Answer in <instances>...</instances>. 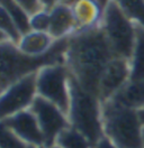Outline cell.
<instances>
[{"label":"cell","instance_id":"obj_1","mask_svg":"<svg viewBox=\"0 0 144 148\" xmlns=\"http://www.w3.org/2000/svg\"><path fill=\"white\" fill-rule=\"evenodd\" d=\"M114 57L115 55L100 25L78 29L68 37L64 63L72 79L81 88L97 97L100 77Z\"/></svg>","mask_w":144,"mask_h":148},{"label":"cell","instance_id":"obj_2","mask_svg":"<svg viewBox=\"0 0 144 148\" xmlns=\"http://www.w3.org/2000/svg\"><path fill=\"white\" fill-rule=\"evenodd\" d=\"M68 38L56 40L53 48L44 56L30 57L18 49L16 43L7 40L0 44V92L20 77L37 72L42 66L64 63Z\"/></svg>","mask_w":144,"mask_h":148},{"label":"cell","instance_id":"obj_3","mask_svg":"<svg viewBox=\"0 0 144 148\" xmlns=\"http://www.w3.org/2000/svg\"><path fill=\"white\" fill-rule=\"evenodd\" d=\"M104 136L118 148H144L143 125L138 110L114 99L101 102Z\"/></svg>","mask_w":144,"mask_h":148},{"label":"cell","instance_id":"obj_4","mask_svg":"<svg viewBox=\"0 0 144 148\" xmlns=\"http://www.w3.org/2000/svg\"><path fill=\"white\" fill-rule=\"evenodd\" d=\"M71 128L82 134L93 145L104 137L101 101L93 93L71 81V102L68 111Z\"/></svg>","mask_w":144,"mask_h":148},{"label":"cell","instance_id":"obj_5","mask_svg":"<svg viewBox=\"0 0 144 148\" xmlns=\"http://www.w3.org/2000/svg\"><path fill=\"white\" fill-rule=\"evenodd\" d=\"M100 27L114 55L129 61L136 42V24L120 10L115 1L110 0L104 8Z\"/></svg>","mask_w":144,"mask_h":148},{"label":"cell","instance_id":"obj_6","mask_svg":"<svg viewBox=\"0 0 144 148\" xmlns=\"http://www.w3.org/2000/svg\"><path fill=\"white\" fill-rule=\"evenodd\" d=\"M71 73L65 63L44 65L36 72L37 95L68 113L71 102Z\"/></svg>","mask_w":144,"mask_h":148},{"label":"cell","instance_id":"obj_7","mask_svg":"<svg viewBox=\"0 0 144 148\" xmlns=\"http://www.w3.org/2000/svg\"><path fill=\"white\" fill-rule=\"evenodd\" d=\"M37 97L36 72L20 77L0 92V120L30 109Z\"/></svg>","mask_w":144,"mask_h":148},{"label":"cell","instance_id":"obj_8","mask_svg":"<svg viewBox=\"0 0 144 148\" xmlns=\"http://www.w3.org/2000/svg\"><path fill=\"white\" fill-rule=\"evenodd\" d=\"M30 109L36 116L43 132L45 145L56 144L59 137L71 127L68 113L65 111L38 95L36 97Z\"/></svg>","mask_w":144,"mask_h":148},{"label":"cell","instance_id":"obj_9","mask_svg":"<svg viewBox=\"0 0 144 148\" xmlns=\"http://www.w3.org/2000/svg\"><path fill=\"white\" fill-rule=\"evenodd\" d=\"M131 79L129 61L115 56L107 64L100 77L98 97L101 102H105L115 97Z\"/></svg>","mask_w":144,"mask_h":148},{"label":"cell","instance_id":"obj_10","mask_svg":"<svg viewBox=\"0 0 144 148\" xmlns=\"http://www.w3.org/2000/svg\"><path fill=\"white\" fill-rule=\"evenodd\" d=\"M5 121L28 147L41 148L45 145L43 132L32 109L21 111Z\"/></svg>","mask_w":144,"mask_h":148},{"label":"cell","instance_id":"obj_11","mask_svg":"<svg viewBox=\"0 0 144 148\" xmlns=\"http://www.w3.org/2000/svg\"><path fill=\"white\" fill-rule=\"evenodd\" d=\"M50 11L48 34L55 40L68 38L78 30V25L74 18L71 6L66 2L54 6Z\"/></svg>","mask_w":144,"mask_h":148},{"label":"cell","instance_id":"obj_12","mask_svg":"<svg viewBox=\"0 0 144 148\" xmlns=\"http://www.w3.org/2000/svg\"><path fill=\"white\" fill-rule=\"evenodd\" d=\"M55 42L46 32L29 30L20 35L16 45L23 54L30 57H39L46 55L53 48Z\"/></svg>","mask_w":144,"mask_h":148},{"label":"cell","instance_id":"obj_13","mask_svg":"<svg viewBox=\"0 0 144 148\" xmlns=\"http://www.w3.org/2000/svg\"><path fill=\"white\" fill-rule=\"evenodd\" d=\"M78 29L91 28L100 25L104 9L97 0H75L71 5Z\"/></svg>","mask_w":144,"mask_h":148},{"label":"cell","instance_id":"obj_14","mask_svg":"<svg viewBox=\"0 0 144 148\" xmlns=\"http://www.w3.org/2000/svg\"><path fill=\"white\" fill-rule=\"evenodd\" d=\"M111 99L135 110L144 109V79L129 80Z\"/></svg>","mask_w":144,"mask_h":148},{"label":"cell","instance_id":"obj_15","mask_svg":"<svg viewBox=\"0 0 144 148\" xmlns=\"http://www.w3.org/2000/svg\"><path fill=\"white\" fill-rule=\"evenodd\" d=\"M131 79L142 80L144 79V28L136 25V42L133 54L129 58Z\"/></svg>","mask_w":144,"mask_h":148},{"label":"cell","instance_id":"obj_16","mask_svg":"<svg viewBox=\"0 0 144 148\" xmlns=\"http://www.w3.org/2000/svg\"><path fill=\"white\" fill-rule=\"evenodd\" d=\"M0 6L8 12L20 35L30 30L29 18L30 15L24 9L16 0H0Z\"/></svg>","mask_w":144,"mask_h":148},{"label":"cell","instance_id":"obj_17","mask_svg":"<svg viewBox=\"0 0 144 148\" xmlns=\"http://www.w3.org/2000/svg\"><path fill=\"white\" fill-rule=\"evenodd\" d=\"M128 18L144 28V0H113Z\"/></svg>","mask_w":144,"mask_h":148},{"label":"cell","instance_id":"obj_18","mask_svg":"<svg viewBox=\"0 0 144 148\" xmlns=\"http://www.w3.org/2000/svg\"><path fill=\"white\" fill-rule=\"evenodd\" d=\"M56 144L62 148H91L92 146L91 143L82 134L71 127L59 137Z\"/></svg>","mask_w":144,"mask_h":148},{"label":"cell","instance_id":"obj_19","mask_svg":"<svg viewBox=\"0 0 144 148\" xmlns=\"http://www.w3.org/2000/svg\"><path fill=\"white\" fill-rule=\"evenodd\" d=\"M0 148H28L5 120H0Z\"/></svg>","mask_w":144,"mask_h":148},{"label":"cell","instance_id":"obj_20","mask_svg":"<svg viewBox=\"0 0 144 148\" xmlns=\"http://www.w3.org/2000/svg\"><path fill=\"white\" fill-rule=\"evenodd\" d=\"M0 30L3 32L9 37V39L14 43H17L20 37V33L16 27L15 23L12 21L8 12L1 6H0Z\"/></svg>","mask_w":144,"mask_h":148},{"label":"cell","instance_id":"obj_21","mask_svg":"<svg viewBox=\"0 0 144 148\" xmlns=\"http://www.w3.org/2000/svg\"><path fill=\"white\" fill-rule=\"evenodd\" d=\"M30 30L36 32H46L48 33L50 27V11L47 9H41L30 15L29 18Z\"/></svg>","mask_w":144,"mask_h":148},{"label":"cell","instance_id":"obj_22","mask_svg":"<svg viewBox=\"0 0 144 148\" xmlns=\"http://www.w3.org/2000/svg\"><path fill=\"white\" fill-rule=\"evenodd\" d=\"M16 1L26 10L29 15H33L34 12L42 9L39 0H16Z\"/></svg>","mask_w":144,"mask_h":148},{"label":"cell","instance_id":"obj_23","mask_svg":"<svg viewBox=\"0 0 144 148\" xmlns=\"http://www.w3.org/2000/svg\"><path fill=\"white\" fill-rule=\"evenodd\" d=\"M91 148H118L117 146H115L108 138H106L105 136L101 139H99L97 143H95Z\"/></svg>","mask_w":144,"mask_h":148},{"label":"cell","instance_id":"obj_24","mask_svg":"<svg viewBox=\"0 0 144 148\" xmlns=\"http://www.w3.org/2000/svg\"><path fill=\"white\" fill-rule=\"evenodd\" d=\"M62 2H65V0H39L42 9L47 10H50L51 8H53L54 6H56L59 3H62Z\"/></svg>","mask_w":144,"mask_h":148},{"label":"cell","instance_id":"obj_25","mask_svg":"<svg viewBox=\"0 0 144 148\" xmlns=\"http://www.w3.org/2000/svg\"><path fill=\"white\" fill-rule=\"evenodd\" d=\"M7 40H10V39H9V37L7 36L3 32H1V30H0V44H1V43H3V42H7Z\"/></svg>","mask_w":144,"mask_h":148},{"label":"cell","instance_id":"obj_26","mask_svg":"<svg viewBox=\"0 0 144 148\" xmlns=\"http://www.w3.org/2000/svg\"><path fill=\"white\" fill-rule=\"evenodd\" d=\"M97 1L99 2V5L101 6V8L104 9V8H105V7H106V6L108 5V2H109L110 0H97Z\"/></svg>","mask_w":144,"mask_h":148},{"label":"cell","instance_id":"obj_27","mask_svg":"<svg viewBox=\"0 0 144 148\" xmlns=\"http://www.w3.org/2000/svg\"><path fill=\"white\" fill-rule=\"evenodd\" d=\"M138 116H140V119H141V122L144 127V109H141L138 110Z\"/></svg>","mask_w":144,"mask_h":148},{"label":"cell","instance_id":"obj_28","mask_svg":"<svg viewBox=\"0 0 144 148\" xmlns=\"http://www.w3.org/2000/svg\"><path fill=\"white\" fill-rule=\"evenodd\" d=\"M41 148H62L60 145H57V144H52V145H44V146H42Z\"/></svg>","mask_w":144,"mask_h":148},{"label":"cell","instance_id":"obj_29","mask_svg":"<svg viewBox=\"0 0 144 148\" xmlns=\"http://www.w3.org/2000/svg\"><path fill=\"white\" fill-rule=\"evenodd\" d=\"M143 141H144V129H143Z\"/></svg>","mask_w":144,"mask_h":148},{"label":"cell","instance_id":"obj_30","mask_svg":"<svg viewBox=\"0 0 144 148\" xmlns=\"http://www.w3.org/2000/svg\"><path fill=\"white\" fill-rule=\"evenodd\" d=\"M28 148H32V147H28Z\"/></svg>","mask_w":144,"mask_h":148}]
</instances>
